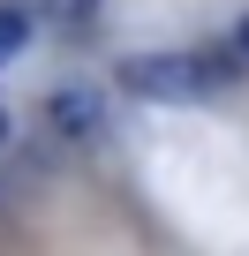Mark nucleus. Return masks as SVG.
I'll use <instances>...</instances> for the list:
<instances>
[{
	"label": "nucleus",
	"instance_id": "5",
	"mask_svg": "<svg viewBox=\"0 0 249 256\" xmlns=\"http://www.w3.org/2000/svg\"><path fill=\"white\" fill-rule=\"evenodd\" d=\"M0 144H8V106H0Z\"/></svg>",
	"mask_w": 249,
	"mask_h": 256
},
{
	"label": "nucleus",
	"instance_id": "4",
	"mask_svg": "<svg viewBox=\"0 0 249 256\" xmlns=\"http://www.w3.org/2000/svg\"><path fill=\"white\" fill-rule=\"evenodd\" d=\"M234 53H241V68H249V16H241V30H234Z\"/></svg>",
	"mask_w": 249,
	"mask_h": 256
},
{
	"label": "nucleus",
	"instance_id": "2",
	"mask_svg": "<svg viewBox=\"0 0 249 256\" xmlns=\"http://www.w3.org/2000/svg\"><path fill=\"white\" fill-rule=\"evenodd\" d=\"M98 90L91 83H61L53 98H46V128H53V136H68V144H83V136H98Z\"/></svg>",
	"mask_w": 249,
	"mask_h": 256
},
{
	"label": "nucleus",
	"instance_id": "1",
	"mask_svg": "<svg viewBox=\"0 0 249 256\" xmlns=\"http://www.w3.org/2000/svg\"><path fill=\"white\" fill-rule=\"evenodd\" d=\"M249 68L234 46H196V53H136L121 60V90L129 98H151V106H204L219 90H234Z\"/></svg>",
	"mask_w": 249,
	"mask_h": 256
},
{
	"label": "nucleus",
	"instance_id": "3",
	"mask_svg": "<svg viewBox=\"0 0 249 256\" xmlns=\"http://www.w3.org/2000/svg\"><path fill=\"white\" fill-rule=\"evenodd\" d=\"M31 30H38V16L23 8V0H0V60H16L31 46Z\"/></svg>",
	"mask_w": 249,
	"mask_h": 256
}]
</instances>
